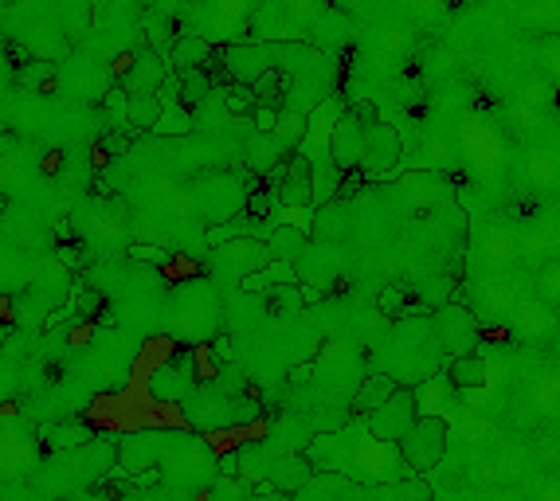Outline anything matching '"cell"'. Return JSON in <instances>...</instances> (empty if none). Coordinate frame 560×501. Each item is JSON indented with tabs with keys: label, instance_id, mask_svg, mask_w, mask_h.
Returning a JSON list of instances; mask_svg holds the SVG:
<instances>
[{
	"label": "cell",
	"instance_id": "1",
	"mask_svg": "<svg viewBox=\"0 0 560 501\" xmlns=\"http://www.w3.org/2000/svg\"><path fill=\"white\" fill-rule=\"evenodd\" d=\"M447 423L439 419V415H420L416 423H412V431L396 443V451L400 458L416 470V474H427V470H435L443 455H447Z\"/></svg>",
	"mask_w": 560,
	"mask_h": 501
},
{
	"label": "cell",
	"instance_id": "2",
	"mask_svg": "<svg viewBox=\"0 0 560 501\" xmlns=\"http://www.w3.org/2000/svg\"><path fill=\"white\" fill-rule=\"evenodd\" d=\"M420 415L423 411H420L416 388L400 384V388L388 396V404L369 415V435H373L376 443H400V439L412 431V423H416Z\"/></svg>",
	"mask_w": 560,
	"mask_h": 501
},
{
	"label": "cell",
	"instance_id": "3",
	"mask_svg": "<svg viewBox=\"0 0 560 501\" xmlns=\"http://www.w3.org/2000/svg\"><path fill=\"white\" fill-rule=\"evenodd\" d=\"M169 63L153 51V47H141L134 59L122 63V91L126 94H157L169 79Z\"/></svg>",
	"mask_w": 560,
	"mask_h": 501
},
{
	"label": "cell",
	"instance_id": "4",
	"mask_svg": "<svg viewBox=\"0 0 560 501\" xmlns=\"http://www.w3.org/2000/svg\"><path fill=\"white\" fill-rule=\"evenodd\" d=\"M329 161L337 165V173L361 169V161H365V126H361L353 114H341V118L333 122V134H329Z\"/></svg>",
	"mask_w": 560,
	"mask_h": 501
},
{
	"label": "cell",
	"instance_id": "5",
	"mask_svg": "<svg viewBox=\"0 0 560 501\" xmlns=\"http://www.w3.org/2000/svg\"><path fill=\"white\" fill-rule=\"evenodd\" d=\"M400 157H404V141L396 134V126H388L384 118L376 126H365V161H361V169H369V177H384Z\"/></svg>",
	"mask_w": 560,
	"mask_h": 501
},
{
	"label": "cell",
	"instance_id": "6",
	"mask_svg": "<svg viewBox=\"0 0 560 501\" xmlns=\"http://www.w3.org/2000/svg\"><path fill=\"white\" fill-rule=\"evenodd\" d=\"M192 380H196V357H192V353H181V357H173L169 365H161L149 376V396L161 400V404L185 400Z\"/></svg>",
	"mask_w": 560,
	"mask_h": 501
},
{
	"label": "cell",
	"instance_id": "7",
	"mask_svg": "<svg viewBox=\"0 0 560 501\" xmlns=\"http://www.w3.org/2000/svg\"><path fill=\"white\" fill-rule=\"evenodd\" d=\"M435 333H439V341H443L455 357H463V353H470V345H474V337H478L474 314H470L467 306L451 302V306H443V310L435 314Z\"/></svg>",
	"mask_w": 560,
	"mask_h": 501
},
{
	"label": "cell",
	"instance_id": "8",
	"mask_svg": "<svg viewBox=\"0 0 560 501\" xmlns=\"http://www.w3.org/2000/svg\"><path fill=\"white\" fill-rule=\"evenodd\" d=\"M279 192L282 208H310L314 204V161L310 157H290V169H286V181L275 188Z\"/></svg>",
	"mask_w": 560,
	"mask_h": 501
},
{
	"label": "cell",
	"instance_id": "9",
	"mask_svg": "<svg viewBox=\"0 0 560 501\" xmlns=\"http://www.w3.org/2000/svg\"><path fill=\"white\" fill-rule=\"evenodd\" d=\"M400 388V380L392 376V372H376V376H365V384L357 388V396H353V415H361V419H369L376 408H384L388 404V396Z\"/></svg>",
	"mask_w": 560,
	"mask_h": 501
},
{
	"label": "cell",
	"instance_id": "10",
	"mask_svg": "<svg viewBox=\"0 0 560 501\" xmlns=\"http://www.w3.org/2000/svg\"><path fill=\"white\" fill-rule=\"evenodd\" d=\"M447 380H451V388H459V392H474V388H486V384H490V368H486L482 357L463 353V357H451V361H447Z\"/></svg>",
	"mask_w": 560,
	"mask_h": 501
},
{
	"label": "cell",
	"instance_id": "11",
	"mask_svg": "<svg viewBox=\"0 0 560 501\" xmlns=\"http://www.w3.org/2000/svg\"><path fill=\"white\" fill-rule=\"evenodd\" d=\"M212 55H216V51H212V44H208L204 36H192V32H185V36H177V44H173V51H169V67H177V71H192V67H204Z\"/></svg>",
	"mask_w": 560,
	"mask_h": 501
},
{
	"label": "cell",
	"instance_id": "12",
	"mask_svg": "<svg viewBox=\"0 0 560 501\" xmlns=\"http://www.w3.org/2000/svg\"><path fill=\"white\" fill-rule=\"evenodd\" d=\"M161 98L157 94H130V110H126V126L130 130H157L161 122Z\"/></svg>",
	"mask_w": 560,
	"mask_h": 501
},
{
	"label": "cell",
	"instance_id": "13",
	"mask_svg": "<svg viewBox=\"0 0 560 501\" xmlns=\"http://www.w3.org/2000/svg\"><path fill=\"white\" fill-rule=\"evenodd\" d=\"M290 87V75H282L279 67H267L255 83H251V91H255V102L259 106H275V110H282V102H279V94Z\"/></svg>",
	"mask_w": 560,
	"mask_h": 501
},
{
	"label": "cell",
	"instance_id": "14",
	"mask_svg": "<svg viewBox=\"0 0 560 501\" xmlns=\"http://www.w3.org/2000/svg\"><path fill=\"white\" fill-rule=\"evenodd\" d=\"M310 482V462L306 458H282L279 466L271 470V486L275 490H298V486H306Z\"/></svg>",
	"mask_w": 560,
	"mask_h": 501
},
{
	"label": "cell",
	"instance_id": "15",
	"mask_svg": "<svg viewBox=\"0 0 560 501\" xmlns=\"http://www.w3.org/2000/svg\"><path fill=\"white\" fill-rule=\"evenodd\" d=\"M310 134V118L302 110H279V126H275V137H279L282 149H294L302 137Z\"/></svg>",
	"mask_w": 560,
	"mask_h": 501
},
{
	"label": "cell",
	"instance_id": "16",
	"mask_svg": "<svg viewBox=\"0 0 560 501\" xmlns=\"http://www.w3.org/2000/svg\"><path fill=\"white\" fill-rule=\"evenodd\" d=\"M486 259L494 263V267H506V263H514L517 259V239L510 235L506 228H490L486 231Z\"/></svg>",
	"mask_w": 560,
	"mask_h": 501
},
{
	"label": "cell",
	"instance_id": "17",
	"mask_svg": "<svg viewBox=\"0 0 560 501\" xmlns=\"http://www.w3.org/2000/svg\"><path fill=\"white\" fill-rule=\"evenodd\" d=\"M380 314L384 318H408V314H427L420 306H412V294L408 290H400V286H384L380 290Z\"/></svg>",
	"mask_w": 560,
	"mask_h": 501
},
{
	"label": "cell",
	"instance_id": "18",
	"mask_svg": "<svg viewBox=\"0 0 560 501\" xmlns=\"http://www.w3.org/2000/svg\"><path fill=\"white\" fill-rule=\"evenodd\" d=\"M267 247H271V255H275V259L286 263V259L302 255V247H306V231L294 228V224H290V228H275L271 231V243H267Z\"/></svg>",
	"mask_w": 560,
	"mask_h": 501
},
{
	"label": "cell",
	"instance_id": "19",
	"mask_svg": "<svg viewBox=\"0 0 560 501\" xmlns=\"http://www.w3.org/2000/svg\"><path fill=\"white\" fill-rule=\"evenodd\" d=\"M545 255H549V243L541 239V231H529L525 239H517V259L533 271V267H541L545 263Z\"/></svg>",
	"mask_w": 560,
	"mask_h": 501
},
{
	"label": "cell",
	"instance_id": "20",
	"mask_svg": "<svg viewBox=\"0 0 560 501\" xmlns=\"http://www.w3.org/2000/svg\"><path fill=\"white\" fill-rule=\"evenodd\" d=\"M392 498L396 501H431V486H427L423 474H408V478H400V482L392 486Z\"/></svg>",
	"mask_w": 560,
	"mask_h": 501
},
{
	"label": "cell",
	"instance_id": "21",
	"mask_svg": "<svg viewBox=\"0 0 560 501\" xmlns=\"http://www.w3.org/2000/svg\"><path fill=\"white\" fill-rule=\"evenodd\" d=\"M557 173H560L557 153H537V157L529 161V177H533L537 184H553L557 181Z\"/></svg>",
	"mask_w": 560,
	"mask_h": 501
},
{
	"label": "cell",
	"instance_id": "22",
	"mask_svg": "<svg viewBox=\"0 0 560 501\" xmlns=\"http://www.w3.org/2000/svg\"><path fill=\"white\" fill-rule=\"evenodd\" d=\"M517 325H521V333L525 337H541L545 333V325H549V314H545V306H521L517 310Z\"/></svg>",
	"mask_w": 560,
	"mask_h": 501
},
{
	"label": "cell",
	"instance_id": "23",
	"mask_svg": "<svg viewBox=\"0 0 560 501\" xmlns=\"http://www.w3.org/2000/svg\"><path fill=\"white\" fill-rule=\"evenodd\" d=\"M549 98H553V87H549L545 79H529V83L521 87V106H529V110L549 106Z\"/></svg>",
	"mask_w": 560,
	"mask_h": 501
},
{
	"label": "cell",
	"instance_id": "24",
	"mask_svg": "<svg viewBox=\"0 0 560 501\" xmlns=\"http://www.w3.org/2000/svg\"><path fill=\"white\" fill-rule=\"evenodd\" d=\"M91 439V427H83V423H71V427H55L51 431V447H75V443H87Z\"/></svg>",
	"mask_w": 560,
	"mask_h": 501
},
{
	"label": "cell",
	"instance_id": "25",
	"mask_svg": "<svg viewBox=\"0 0 560 501\" xmlns=\"http://www.w3.org/2000/svg\"><path fill=\"white\" fill-rule=\"evenodd\" d=\"M259 419H263V404H259V400H251V396L232 400V423L247 427V423H259Z\"/></svg>",
	"mask_w": 560,
	"mask_h": 501
},
{
	"label": "cell",
	"instance_id": "26",
	"mask_svg": "<svg viewBox=\"0 0 560 501\" xmlns=\"http://www.w3.org/2000/svg\"><path fill=\"white\" fill-rule=\"evenodd\" d=\"M521 474H525V455H521V451L502 455V462H498V478H502V482H517Z\"/></svg>",
	"mask_w": 560,
	"mask_h": 501
},
{
	"label": "cell",
	"instance_id": "27",
	"mask_svg": "<svg viewBox=\"0 0 560 501\" xmlns=\"http://www.w3.org/2000/svg\"><path fill=\"white\" fill-rule=\"evenodd\" d=\"M349 114H353L361 126H376V122H380V110H376L373 102H353V106H349Z\"/></svg>",
	"mask_w": 560,
	"mask_h": 501
},
{
	"label": "cell",
	"instance_id": "28",
	"mask_svg": "<svg viewBox=\"0 0 560 501\" xmlns=\"http://www.w3.org/2000/svg\"><path fill=\"white\" fill-rule=\"evenodd\" d=\"M126 149H130V137L126 134H106L102 137V153H114V157H118V153H126Z\"/></svg>",
	"mask_w": 560,
	"mask_h": 501
},
{
	"label": "cell",
	"instance_id": "29",
	"mask_svg": "<svg viewBox=\"0 0 560 501\" xmlns=\"http://www.w3.org/2000/svg\"><path fill=\"white\" fill-rule=\"evenodd\" d=\"M212 357H216L220 365L232 361V341H228V337H216V341H212Z\"/></svg>",
	"mask_w": 560,
	"mask_h": 501
},
{
	"label": "cell",
	"instance_id": "30",
	"mask_svg": "<svg viewBox=\"0 0 560 501\" xmlns=\"http://www.w3.org/2000/svg\"><path fill=\"white\" fill-rule=\"evenodd\" d=\"M545 290H549V298H557V302H560V267H557V271H549V282H545Z\"/></svg>",
	"mask_w": 560,
	"mask_h": 501
},
{
	"label": "cell",
	"instance_id": "31",
	"mask_svg": "<svg viewBox=\"0 0 560 501\" xmlns=\"http://www.w3.org/2000/svg\"><path fill=\"white\" fill-rule=\"evenodd\" d=\"M541 501H560V486H549V490L541 494Z\"/></svg>",
	"mask_w": 560,
	"mask_h": 501
},
{
	"label": "cell",
	"instance_id": "32",
	"mask_svg": "<svg viewBox=\"0 0 560 501\" xmlns=\"http://www.w3.org/2000/svg\"><path fill=\"white\" fill-rule=\"evenodd\" d=\"M447 4H467V0H447Z\"/></svg>",
	"mask_w": 560,
	"mask_h": 501
},
{
	"label": "cell",
	"instance_id": "33",
	"mask_svg": "<svg viewBox=\"0 0 560 501\" xmlns=\"http://www.w3.org/2000/svg\"><path fill=\"white\" fill-rule=\"evenodd\" d=\"M557 161H560V149H557Z\"/></svg>",
	"mask_w": 560,
	"mask_h": 501
}]
</instances>
